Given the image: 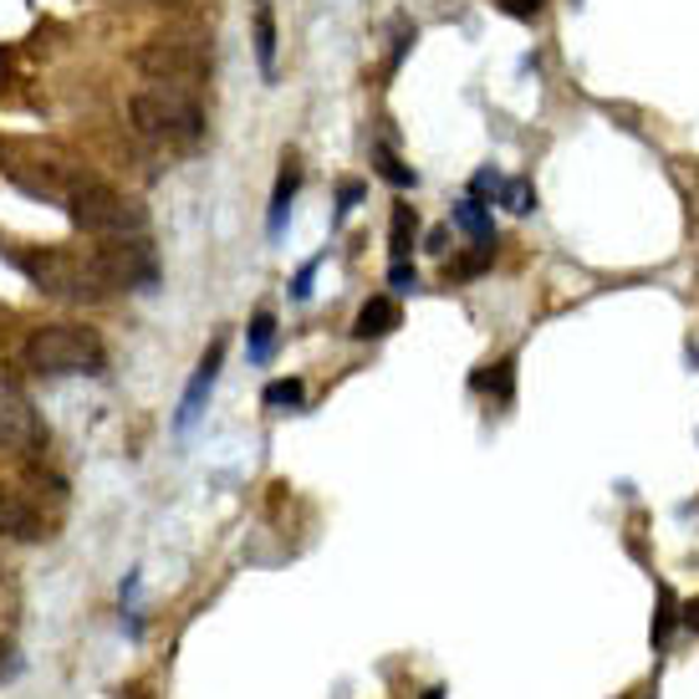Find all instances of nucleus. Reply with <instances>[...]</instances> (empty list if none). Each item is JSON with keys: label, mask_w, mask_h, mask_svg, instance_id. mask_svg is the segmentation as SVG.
Returning <instances> with one entry per match:
<instances>
[{"label": "nucleus", "mask_w": 699, "mask_h": 699, "mask_svg": "<svg viewBox=\"0 0 699 699\" xmlns=\"http://www.w3.org/2000/svg\"><path fill=\"white\" fill-rule=\"evenodd\" d=\"M154 6H185V0H154Z\"/></svg>", "instance_id": "obj_24"}, {"label": "nucleus", "mask_w": 699, "mask_h": 699, "mask_svg": "<svg viewBox=\"0 0 699 699\" xmlns=\"http://www.w3.org/2000/svg\"><path fill=\"white\" fill-rule=\"evenodd\" d=\"M398 302L394 296H368L363 302V312H357V322H353V337H363V343H378V337H388V332L398 327Z\"/></svg>", "instance_id": "obj_8"}, {"label": "nucleus", "mask_w": 699, "mask_h": 699, "mask_svg": "<svg viewBox=\"0 0 699 699\" xmlns=\"http://www.w3.org/2000/svg\"><path fill=\"white\" fill-rule=\"evenodd\" d=\"M36 414H31V404L21 394H15L11 383H0V445H15V449H27L36 445Z\"/></svg>", "instance_id": "obj_5"}, {"label": "nucleus", "mask_w": 699, "mask_h": 699, "mask_svg": "<svg viewBox=\"0 0 699 699\" xmlns=\"http://www.w3.org/2000/svg\"><path fill=\"white\" fill-rule=\"evenodd\" d=\"M511 368H515V363H495V373H480V378H476V388H495V394H511Z\"/></svg>", "instance_id": "obj_17"}, {"label": "nucleus", "mask_w": 699, "mask_h": 699, "mask_svg": "<svg viewBox=\"0 0 699 699\" xmlns=\"http://www.w3.org/2000/svg\"><path fill=\"white\" fill-rule=\"evenodd\" d=\"M138 72L154 82H164V87H185V82H199V77H210V46L199 36H148L144 46H138Z\"/></svg>", "instance_id": "obj_4"}, {"label": "nucleus", "mask_w": 699, "mask_h": 699, "mask_svg": "<svg viewBox=\"0 0 699 699\" xmlns=\"http://www.w3.org/2000/svg\"><path fill=\"white\" fill-rule=\"evenodd\" d=\"M495 6H501L505 15H515V21H536L546 0H495Z\"/></svg>", "instance_id": "obj_18"}, {"label": "nucleus", "mask_w": 699, "mask_h": 699, "mask_svg": "<svg viewBox=\"0 0 699 699\" xmlns=\"http://www.w3.org/2000/svg\"><path fill=\"white\" fill-rule=\"evenodd\" d=\"M312 277H317V261L302 265V277H296V286H291V296H296V302H306V296H312Z\"/></svg>", "instance_id": "obj_21"}, {"label": "nucleus", "mask_w": 699, "mask_h": 699, "mask_svg": "<svg viewBox=\"0 0 699 699\" xmlns=\"http://www.w3.org/2000/svg\"><path fill=\"white\" fill-rule=\"evenodd\" d=\"M669 623H674V593L664 587V593H659V623H654V644H664V634H669Z\"/></svg>", "instance_id": "obj_19"}, {"label": "nucleus", "mask_w": 699, "mask_h": 699, "mask_svg": "<svg viewBox=\"0 0 699 699\" xmlns=\"http://www.w3.org/2000/svg\"><path fill=\"white\" fill-rule=\"evenodd\" d=\"M265 404H271V409H296V404H302V383H296V378H277L271 388H265Z\"/></svg>", "instance_id": "obj_13"}, {"label": "nucleus", "mask_w": 699, "mask_h": 699, "mask_svg": "<svg viewBox=\"0 0 699 699\" xmlns=\"http://www.w3.org/2000/svg\"><path fill=\"white\" fill-rule=\"evenodd\" d=\"M505 210H515V215H526V210H536V189L526 185V179H511V185H505Z\"/></svg>", "instance_id": "obj_15"}, {"label": "nucleus", "mask_w": 699, "mask_h": 699, "mask_svg": "<svg viewBox=\"0 0 699 699\" xmlns=\"http://www.w3.org/2000/svg\"><path fill=\"white\" fill-rule=\"evenodd\" d=\"M296 185H302V169H296V164H286V169H281V179H277V199H271V240H277L281 225H286L291 199H296Z\"/></svg>", "instance_id": "obj_10"}, {"label": "nucleus", "mask_w": 699, "mask_h": 699, "mask_svg": "<svg viewBox=\"0 0 699 699\" xmlns=\"http://www.w3.org/2000/svg\"><path fill=\"white\" fill-rule=\"evenodd\" d=\"M255 62H261V77H277V11L271 0H255Z\"/></svg>", "instance_id": "obj_9"}, {"label": "nucleus", "mask_w": 699, "mask_h": 699, "mask_svg": "<svg viewBox=\"0 0 699 699\" xmlns=\"http://www.w3.org/2000/svg\"><path fill=\"white\" fill-rule=\"evenodd\" d=\"M685 623H689V628H695V634H699V597L685 607Z\"/></svg>", "instance_id": "obj_22"}, {"label": "nucleus", "mask_w": 699, "mask_h": 699, "mask_svg": "<svg viewBox=\"0 0 699 699\" xmlns=\"http://www.w3.org/2000/svg\"><path fill=\"white\" fill-rule=\"evenodd\" d=\"M0 536H11V541H41V536H46L36 505H31L21 490H11V486H0Z\"/></svg>", "instance_id": "obj_6"}, {"label": "nucleus", "mask_w": 699, "mask_h": 699, "mask_svg": "<svg viewBox=\"0 0 699 699\" xmlns=\"http://www.w3.org/2000/svg\"><path fill=\"white\" fill-rule=\"evenodd\" d=\"M378 174L388 179V185H398V189H409L414 185V169H404V164L388 154V148H378Z\"/></svg>", "instance_id": "obj_16"}, {"label": "nucleus", "mask_w": 699, "mask_h": 699, "mask_svg": "<svg viewBox=\"0 0 699 699\" xmlns=\"http://www.w3.org/2000/svg\"><path fill=\"white\" fill-rule=\"evenodd\" d=\"M66 215L77 225L82 236H97V240H133L148 230V210L138 199L118 195V189L97 185V179H77L66 189Z\"/></svg>", "instance_id": "obj_3"}, {"label": "nucleus", "mask_w": 699, "mask_h": 699, "mask_svg": "<svg viewBox=\"0 0 699 699\" xmlns=\"http://www.w3.org/2000/svg\"><path fill=\"white\" fill-rule=\"evenodd\" d=\"M388 286H394V291H414V265H404V261L388 265Z\"/></svg>", "instance_id": "obj_20"}, {"label": "nucleus", "mask_w": 699, "mask_h": 699, "mask_svg": "<svg viewBox=\"0 0 699 699\" xmlns=\"http://www.w3.org/2000/svg\"><path fill=\"white\" fill-rule=\"evenodd\" d=\"M455 225H460V230H470L476 240H495V236H490V215H486V205H480V199H460V205H455Z\"/></svg>", "instance_id": "obj_11"}, {"label": "nucleus", "mask_w": 699, "mask_h": 699, "mask_svg": "<svg viewBox=\"0 0 699 699\" xmlns=\"http://www.w3.org/2000/svg\"><path fill=\"white\" fill-rule=\"evenodd\" d=\"M414 225H419V220H414V210H409V205H398V210H394V261H404V251H409Z\"/></svg>", "instance_id": "obj_14"}, {"label": "nucleus", "mask_w": 699, "mask_h": 699, "mask_svg": "<svg viewBox=\"0 0 699 699\" xmlns=\"http://www.w3.org/2000/svg\"><path fill=\"white\" fill-rule=\"evenodd\" d=\"M21 363L41 378H66V373H103L107 353L103 337L82 322H52V327H36L21 347Z\"/></svg>", "instance_id": "obj_2"}, {"label": "nucleus", "mask_w": 699, "mask_h": 699, "mask_svg": "<svg viewBox=\"0 0 699 699\" xmlns=\"http://www.w3.org/2000/svg\"><path fill=\"white\" fill-rule=\"evenodd\" d=\"M424 699H445V689H424Z\"/></svg>", "instance_id": "obj_23"}, {"label": "nucleus", "mask_w": 699, "mask_h": 699, "mask_svg": "<svg viewBox=\"0 0 699 699\" xmlns=\"http://www.w3.org/2000/svg\"><path fill=\"white\" fill-rule=\"evenodd\" d=\"M220 357H225V343L220 337H215L210 343V353H205V363H199V373L195 378H189V388H185V404H179V429H189V424L199 419V404H205V398H210V388H215V373H220Z\"/></svg>", "instance_id": "obj_7"}, {"label": "nucleus", "mask_w": 699, "mask_h": 699, "mask_svg": "<svg viewBox=\"0 0 699 699\" xmlns=\"http://www.w3.org/2000/svg\"><path fill=\"white\" fill-rule=\"evenodd\" d=\"M128 123L138 138L164 144V148H195L205 138V128H210L205 123V107L189 93H179V87H144V93H133Z\"/></svg>", "instance_id": "obj_1"}, {"label": "nucleus", "mask_w": 699, "mask_h": 699, "mask_svg": "<svg viewBox=\"0 0 699 699\" xmlns=\"http://www.w3.org/2000/svg\"><path fill=\"white\" fill-rule=\"evenodd\" d=\"M246 332H251V357H271V337H277V322H271V312H255Z\"/></svg>", "instance_id": "obj_12"}]
</instances>
